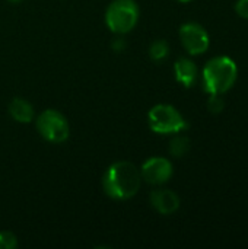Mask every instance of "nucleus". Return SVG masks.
<instances>
[{
	"label": "nucleus",
	"mask_w": 248,
	"mask_h": 249,
	"mask_svg": "<svg viewBox=\"0 0 248 249\" xmlns=\"http://www.w3.org/2000/svg\"><path fill=\"white\" fill-rule=\"evenodd\" d=\"M180 41L190 55H202L209 50L210 38L208 31L197 22H186L180 28Z\"/></svg>",
	"instance_id": "obj_6"
},
{
	"label": "nucleus",
	"mask_w": 248,
	"mask_h": 249,
	"mask_svg": "<svg viewBox=\"0 0 248 249\" xmlns=\"http://www.w3.org/2000/svg\"><path fill=\"white\" fill-rule=\"evenodd\" d=\"M9 114L16 123H20V124H28L34 121L35 118V111H34L32 104L23 98H15L10 101Z\"/></svg>",
	"instance_id": "obj_10"
},
{
	"label": "nucleus",
	"mask_w": 248,
	"mask_h": 249,
	"mask_svg": "<svg viewBox=\"0 0 248 249\" xmlns=\"http://www.w3.org/2000/svg\"><path fill=\"white\" fill-rule=\"evenodd\" d=\"M174 74H175L177 82L189 89L197 82L199 69L193 60H190L187 57H180L174 63Z\"/></svg>",
	"instance_id": "obj_9"
},
{
	"label": "nucleus",
	"mask_w": 248,
	"mask_h": 249,
	"mask_svg": "<svg viewBox=\"0 0 248 249\" xmlns=\"http://www.w3.org/2000/svg\"><path fill=\"white\" fill-rule=\"evenodd\" d=\"M140 175L145 182L159 187V185L167 184L172 178L174 166H172L171 160L167 158H161V156L149 158L142 165Z\"/></svg>",
	"instance_id": "obj_7"
},
{
	"label": "nucleus",
	"mask_w": 248,
	"mask_h": 249,
	"mask_svg": "<svg viewBox=\"0 0 248 249\" xmlns=\"http://www.w3.org/2000/svg\"><path fill=\"white\" fill-rule=\"evenodd\" d=\"M189 150H190V139L186 136H181L180 133L174 134V137L171 139L170 146H168L170 155L180 159V158L186 156L189 153Z\"/></svg>",
	"instance_id": "obj_11"
},
{
	"label": "nucleus",
	"mask_w": 248,
	"mask_h": 249,
	"mask_svg": "<svg viewBox=\"0 0 248 249\" xmlns=\"http://www.w3.org/2000/svg\"><path fill=\"white\" fill-rule=\"evenodd\" d=\"M9 3H12V4H16V3H20L22 0H7Z\"/></svg>",
	"instance_id": "obj_17"
},
{
	"label": "nucleus",
	"mask_w": 248,
	"mask_h": 249,
	"mask_svg": "<svg viewBox=\"0 0 248 249\" xmlns=\"http://www.w3.org/2000/svg\"><path fill=\"white\" fill-rule=\"evenodd\" d=\"M208 109L212 114H221L225 109V101L222 95H210L208 99Z\"/></svg>",
	"instance_id": "obj_14"
},
{
	"label": "nucleus",
	"mask_w": 248,
	"mask_h": 249,
	"mask_svg": "<svg viewBox=\"0 0 248 249\" xmlns=\"http://www.w3.org/2000/svg\"><path fill=\"white\" fill-rule=\"evenodd\" d=\"M140 9L134 0H113L105 10V23L117 35L129 34L139 22Z\"/></svg>",
	"instance_id": "obj_3"
},
{
	"label": "nucleus",
	"mask_w": 248,
	"mask_h": 249,
	"mask_svg": "<svg viewBox=\"0 0 248 249\" xmlns=\"http://www.w3.org/2000/svg\"><path fill=\"white\" fill-rule=\"evenodd\" d=\"M35 125L39 136L48 143H64L70 136V124L67 118L56 109H45L38 114Z\"/></svg>",
	"instance_id": "obj_5"
},
{
	"label": "nucleus",
	"mask_w": 248,
	"mask_h": 249,
	"mask_svg": "<svg viewBox=\"0 0 248 249\" xmlns=\"http://www.w3.org/2000/svg\"><path fill=\"white\" fill-rule=\"evenodd\" d=\"M18 248V238L15 233L9 231L0 232V249H16Z\"/></svg>",
	"instance_id": "obj_13"
},
{
	"label": "nucleus",
	"mask_w": 248,
	"mask_h": 249,
	"mask_svg": "<svg viewBox=\"0 0 248 249\" xmlns=\"http://www.w3.org/2000/svg\"><path fill=\"white\" fill-rule=\"evenodd\" d=\"M149 128L161 136L178 134L189 128V123L183 114L170 104H158L148 112Z\"/></svg>",
	"instance_id": "obj_4"
},
{
	"label": "nucleus",
	"mask_w": 248,
	"mask_h": 249,
	"mask_svg": "<svg viewBox=\"0 0 248 249\" xmlns=\"http://www.w3.org/2000/svg\"><path fill=\"white\" fill-rule=\"evenodd\" d=\"M149 201H151V206L159 214H164V216L174 214L180 209V204H181L178 194L168 188L153 190L149 196Z\"/></svg>",
	"instance_id": "obj_8"
},
{
	"label": "nucleus",
	"mask_w": 248,
	"mask_h": 249,
	"mask_svg": "<svg viewBox=\"0 0 248 249\" xmlns=\"http://www.w3.org/2000/svg\"><path fill=\"white\" fill-rule=\"evenodd\" d=\"M170 55V45L165 39H156L149 45V57L151 60L161 63Z\"/></svg>",
	"instance_id": "obj_12"
},
{
	"label": "nucleus",
	"mask_w": 248,
	"mask_h": 249,
	"mask_svg": "<svg viewBox=\"0 0 248 249\" xmlns=\"http://www.w3.org/2000/svg\"><path fill=\"white\" fill-rule=\"evenodd\" d=\"M238 79V67L231 57L210 58L202 71V83L209 95H224L231 90Z\"/></svg>",
	"instance_id": "obj_2"
},
{
	"label": "nucleus",
	"mask_w": 248,
	"mask_h": 249,
	"mask_svg": "<svg viewBox=\"0 0 248 249\" xmlns=\"http://www.w3.org/2000/svg\"><path fill=\"white\" fill-rule=\"evenodd\" d=\"M126 47H127V42H126V39H124V38H115V39L113 41V50H114V51H117V53L124 51V50H126Z\"/></svg>",
	"instance_id": "obj_16"
},
{
	"label": "nucleus",
	"mask_w": 248,
	"mask_h": 249,
	"mask_svg": "<svg viewBox=\"0 0 248 249\" xmlns=\"http://www.w3.org/2000/svg\"><path fill=\"white\" fill-rule=\"evenodd\" d=\"M235 13L243 19H248V0H237Z\"/></svg>",
	"instance_id": "obj_15"
},
{
	"label": "nucleus",
	"mask_w": 248,
	"mask_h": 249,
	"mask_svg": "<svg viewBox=\"0 0 248 249\" xmlns=\"http://www.w3.org/2000/svg\"><path fill=\"white\" fill-rule=\"evenodd\" d=\"M177 1H180V3H189V1H191V0H177Z\"/></svg>",
	"instance_id": "obj_18"
},
{
	"label": "nucleus",
	"mask_w": 248,
	"mask_h": 249,
	"mask_svg": "<svg viewBox=\"0 0 248 249\" xmlns=\"http://www.w3.org/2000/svg\"><path fill=\"white\" fill-rule=\"evenodd\" d=\"M140 169L127 160L114 162L110 165L102 177V188L105 194L117 201L133 198L142 185Z\"/></svg>",
	"instance_id": "obj_1"
}]
</instances>
